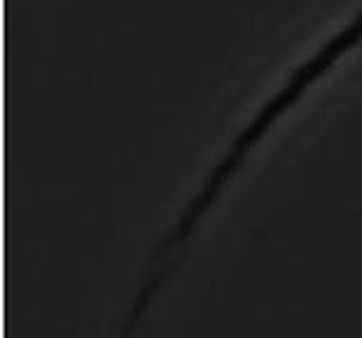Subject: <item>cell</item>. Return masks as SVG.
Returning a JSON list of instances; mask_svg holds the SVG:
<instances>
[{
	"instance_id": "1",
	"label": "cell",
	"mask_w": 362,
	"mask_h": 338,
	"mask_svg": "<svg viewBox=\"0 0 362 338\" xmlns=\"http://www.w3.org/2000/svg\"><path fill=\"white\" fill-rule=\"evenodd\" d=\"M362 44V10L353 17L346 27H341L339 32L331 36L329 41H324L322 48L317 53H312L303 65L286 79V84L276 94L269 98L264 106L257 110L255 118L235 134V139L226 146L223 153L216 163L209 168L204 182L199 185L197 192L192 194V199L182 206L180 216L168 226V240L175 247H187V243L192 240V235L199 231V226L204 223L216 202L221 199L223 190L230 185V180H235V175L240 173L245 161L250 158L257 146L262 144V139L279 125V120L284 118L291 108H296L308 91L322 79L327 72L336 67L341 58H346L353 48Z\"/></svg>"
}]
</instances>
